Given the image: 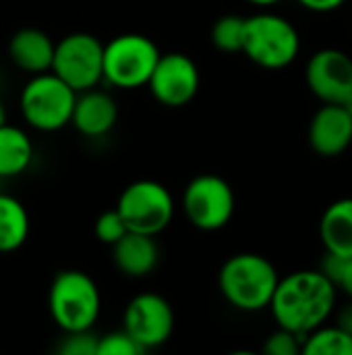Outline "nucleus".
<instances>
[{
	"label": "nucleus",
	"instance_id": "12",
	"mask_svg": "<svg viewBox=\"0 0 352 355\" xmlns=\"http://www.w3.org/2000/svg\"><path fill=\"white\" fill-rule=\"evenodd\" d=\"M305 79L324 104H342L352 92V58L338 48L317 50L307 62Z\"/></svg>",
	"mask_w": 352,
	"mask_h": 355
},
{
	"label": "nucleus",
	"instance_id": "11",
	"mask_svg": "<svg viewBox=\"0 0 352 355\" xmlns=\"http://www.w3.org/2000/svg\"><path fill=\"white\" fill-rule=\"evenodd\" d=\"M201 75L195 60L183 52L160 54L147 81L151 96L168 108L189 104L199 92Z\"/></svg>",
	"mask_w": 352,
	"mask_h": 355
},
{
	"label": "nucleus",
	"instance_id": "8",
	"mask_svg": "<svg viewBox=\"0 0 352 355\" xmlns=\"http://www.w3.org/2000/svg\"><path fill=\"white\" fill-rule=\"evenodd\" d=\"M50 71L75 92L98 87L104 79V44L85 31L68 33L54 44Z\"/></svg>",
	"mask_w": 352,
	"mask_h": 355
},
{
	"label": "nucleus",
	"instance_id": "5",
	"mask_svg": "<svg viewBox=\"0 0 352 355\" xmlns=\"http://www.w3.org/2000/svg\"><path fill=\"white\" fill-rule=\"evenodd\" d=\"M77 92L52 71L31 75L19 96L25 123L44 133L60 131L71 123Z\"/></svg>",
	"mask_w": 352,
	"mask_h": 355
},
{
	"label": "nucleus",
	"instance_id": "16",
	"mask_svg": "<svg viewBox=\"0 0 352 355\" xmlns=\"http://www.w3.org/2000/svg\"><path fill=\"white\" fill-rule=\"evenodd\" d=\"M54 44L52 37L35 27H23L12 33L8 42V56L15 67L29 75L46 73L52 69L54 58Z\"/></svg>",
	"mask_w": 352,
	"mask_h": 355
},
{
	"label": "nucleus",
	"instance_id": "17",
	"mask_svg": "<svg viewBox=\"0 0 352 355\" xmlns=\"http://www.w3.org/2000/svg\"><path fill=\"white\" fill-rule=\"evenodd\" d=\"M319 239L326 254L352 258V198L332 202L319 220Z\"/></svg>",
	"mask_w": 352,
	"mask_h": 355
},
{
	"label": "nucleus",
	"instance_id": "30",
	"mask_svg": "<svg viewBox=\"0 0 352 355\" xmlns=\"http://www.w3.org/2000/svg\"><path fill=\"white\" fill-rule=\"evenodd\" d=\"M251 4H257V6H270V4H276L280 0H249Z\"/></svg>",
	"mask_w": 352,
	"mask_h": 355
},
{
	"label": "nucleus",
	"instance_id": "6",
	"mask_svg": "<svg viewBox=\"0 0 352 355\" xmlns=\"http://www.w3.org/2000/svg\"><path fill=\"white\" fill-rule=\"evenodd\" d=\"M160 54L151 37L120 33L104 44V79L120 89L147 85Z\"/></svg>",
	"mask_w": 352,
	"mask_h": 355
},
{
	"label": "nucleus",
	"instance_id": "27",
	"mask_svg": "<svg viewBox=\"0 0 352 355\" xmlns=\"http://www.w3.org/2000/svg\"><path fill=\"white\" fill-rule=\"evenodd\" d=\"M305 8L315 10V12H330L340 8L346 0H299Z\"/></svg>",
	"mask_w": 352,
	"mask_h": 355
},
{
	"label": "nucleus",
	"instance_id": "25",
	"mask_svg": "<svg viewBox=\"0 0 352 355\" xmlns=\"http://www.w3.org/2000/svg\"><path fill=\"white\" fill-rule=\"evenodd\" d=\"M145 352L124 333L114 331L98 339V355H143Z\"/></svg>",
	"mask_w": 352,
	"mask_h": 355
},
{
	"label": "nucleus",
	"instance_id": "15",
	"mask_svg": "<svg viewBox=\"0 0 352 355\" xmlns=\"http://www.w3.org/2000/svg\"><path fill=\"white\" fill-rule=\"evenodd\" d=\"M112 248V260L114 266L131 277V279H141L154 272L160 260V248L156 243V237L127 231Z\"/></svg>",
	"mask_w": 352,
	"mask_h": 355
},
{
	"label": "nucleus",
	"instance_id": "13",
	"mask_svg": "<svg viewBox=\"0 0 352 355\" xmlns=\"http://www.w3.org/2000/svg\"><path fill=\"white\" fill-rule=\"evenodd\" d=\"M352 144V119L342 104H324L309 123V146L324 158H336Z\"/></svg>",
	"mask_w": 352,
	"mask_h": 355
},
{
	"label": "nucleus",
	"instance_id": "31",
	"mask_svg": "<svg viewBox=\"0 0 352 355\" xmlns=\"http://www.w3.org/2000/svg\"><path fill=\"white\" fill-rule=\"evenodd\" d=\"M6 123V108H4V104L0 102V127Z\"/></svg>",
	"mask_w": 352,
	"mask_h": 355
},
{
	"label": "nucleus",
	"instance_id": "10",
	"mask_svg": "<svg viewBox=\"0 0 352 355\" xmlns=\"http://www.w3.org/2000/svg\"><path fill=\"white\" fill-rule=\"evenodd\" d=\"M122 331L143 352L162 347L174 331V312L170 302L158 293L135 295L124 308Z\"/></svg>",
	"mask_w": 352,
	"mask_h": 355
},
{
	"label": "nucleus",
	"instance_id": "18",
	"mask_svg": "<svg viewBox=\"0 0 352 355\" xmlns=\"http://www.w3.org/2000/svg\"><path fill=\"white\" fill-rule=\"evenodd\" d=\"M33 160L31 137L15 125L4 123L0 127V177L10 179L29 168Z\"/></svg>",
	"mask_w": 352,
	"mask_h": 355
},
{
	"label": "nucleus",
	"instance_id": "7",
	"mask_svg": "<svg viewBox=\"0 0 352 355\" xmlns=\"http://www.w3.org/2000/svg\"><path fill=\"white\" fill-rule=\"evenodd\" d=\"M116 210L129 231L156 237L172 223L174 200L162 183L141 179L122 189Z\"/></svg>",
	"mask_w": 352,
	"mask_h": 355
},
{
	"label": "nucleus",
	"instance_id": "3",
	"mask_svg": "<svg viewBox=\"0 0 352 355\" xmlns=\"http://www.w3.org/2000/svg\"><path fill=\"white\" fill-rule=\"evenodd\" d=\"M50 316L62 333L91 331L100 318L102 295L95 281L83 270H60L48 291Z\"/></svg>",
	"mask_w": 352,
	"mask_h": 355
},
{
	"label": "nucleus",
	"instance_id": "2",
	"mask_svg": "<svg viewBox=\"0 0 352 355\" xmlns=\"http://www.w3.org/2000/svg\"><path fill=\"white\" fill-rule=\"evenodd\" d=\"M280 275L261 254L243 252L230 256L220 272L218 287L224 300L241 312H261L270 308Z\"/></svg>",
	"mask_w": 352,
	"mask_h": 355
},
{
	"label": "nucleus",
	"instance_id": "4",
	"mask_svg": "<svg viewBox=\"0 0 352 355\" xmlns=\"http://www.w3.org/2000/svg\"><path fill=\"white\" fill-rule=\"evenodd\" d=\"M301 50L297 27L274 12H257L245 17L243 54L263 69L288 67Z\"/></svg>",
	"mask_w": 352,
	"mask_h": 355
},
{
	"label": "nucleus",
	"instance_id": "23",
	"mask_svg": "<svg viewBox=\"0 0 352 355\" xmlns=\"http://www.w3.org/2000/svg\"><path fill=\"white\" fill-rule=\"evenodd\" d=\"M127 225L122 220V216L118 214V210H108L104 214H100L95 218V225H93V233L98 237V241L106 243V245H114L124 233H127Z\"/></svg>",
	"mask_w": 352,
	"mask_h": 355
},
{
	"label": "nucleus",
	"instance_id": "20",
	"mask_svg": "<svg viewBox=\"0 0 352 355\" xmlns=\"http://www.w3.org/2000/svg\"><path fill=\"white\" fill-rule=\"evenodd\" d=\"M303 355H352V337L336 324H322L305 335Z\"/></svg>",
	"mask_w": 352,
	"mask_h": 355
},
{
	"label": "nucleus",
	"instance_id": "24",
	"mask_svg": "<svg viewBox=\"0 0 352 355\" xmlns=\"http://www.w3.org/2000/svg\"><path fill=\"white\" fill-rule=\"evenodd\" d=\"M322 270L336 285V289H342L352 300V258H336L326 254Z\"/></svg>",
	"mask_w": 352,
	"mask_h": 355
},
{
	"label": "nucleus",
	"instance_id": "28",
	"mask_svg": "<svg viewBox=\"0 0 352 355\" xmlns=\"http://www.w3.org/2000/svg\"><path fill=\"white\" fill-rule=\"evenodd\" d=\"M336 327L342 329L344 333H349L352 337V302L346 304L340 312H338V318H336Z\"/></svg>",
	"mask_w": 352,
	"mask_h": 355
},
{
	"label": "nucleus",
	"instance_id": "1",
	"mask_svg": "<svg viewBox=\"0 0 352 355\" xmlns=\"http://www.w3.org/2000/svg\"><path fill=\"white\" fill-rule=\"evenodd\" d=\"M336 285L319 270H297L278 281L270 310L278 327L307 335L322 327L336 306Z\"/></svg>",
	"mask_w": 352,
	"mask_h": 355
},
{
	"label": "nucleus",
	"instance_id": "19",
	"mask_svg": "<svg viewBox=\"0 0 352 355\" xmlns=\"http://www.w3.org/2000/svg\"><path fill=\"white\" fill-rule=\"evenodd\" d=\"M29 237V214L25 206L8 196L0 193V254L17 252Z\"/></svg>",
	"mask_w": 352,
	"mask_h": 355
},
{
	"label": "nucleus",
	"instance_id": "14",
	"mask_svg": "<svg viewBox=\"0 0 352 355\" xmlns=\"http://www.w3.org/2000/svg\"><path fill=\"white\" fill-rule=\"evenodd\" d=\"M116 121H118V104L108 92L95 87L77 92L71 123L81 135L102 137L114 129Z\"/></svg>",
	"mask_w": 352,
	"mask_h": 355
},
{
	"label": "nucleus",
	"instance_id": "26",
	"mask_svg": "<svg viewBox=\"0 0 352 355\" xmlns=\"http://www.w3.org/2000/svg\"><path fill=\"white\" fill-rule=\"evenodd\" d=\"M98 339L91 331L64 333L58 354L60 355H98Z\"/></svg>",
	"mask_w": 352,
	"mask_h": 355
},
{
	"label": "nucleus",
	"instance_id": "29",
	"mask_svg": "<svg viewBox=\"0 0 352 355\" xmlns=\"http://www.w3.org/2000/svg\"><path fill=\"white\" fill-rule=\"evenodd\" d=\"M342 106H344V110L349 112V116H351V119H352V92H351V94H349V98H346V100L342 102Z\"/></svg>",
	"mask_w": 352,
	"mask_h": 355
},
{
	"label": "nucleus",
	"instance_id": "22",
	"mask_svg": "<svg viewBox=\"0 0 352 355\" xmlns=\"http://www.w3.org/2000/svg\"><path fill=\"white\" fill-rule=\"evenodd\" d=\"M303 335H297L288 329L278 327L266 343H263V354L268 355H303Z\"/></svg>",
	"mask_w": 352,
	"mask_h": 355
},
{
	"label": "nucleus",
	"instance_id": "21",
	"mask_svg": "<svg viewBox=\"0 0 352 355\" xmlns=\"http://www.w3.org/2000/svg\"><path fill=\"white\" fill-rule=\"evenodd\" d=\"M245 35V17L224 15L212 27V44L222 52H241Z\"/></svg>",
	"mask_w": 352,
	"mask_h": 355
},
{
	"label": "nucleus",
	"instance_id": "9",
	"mask_svg": "<svg viewBox=\"0 0 352 355\" xmlns=\"http://www.w3.org/2000/svg\"><path fill=\"white\" fill-rule=\"evenodd\" d=\"M234 191L218 175H199L189 181L183 193V208L189 223L199 231H220L234 214Z\"/></svg>",
	"mask_w": 352,
	"mask_h": 355
}]
</instances>
